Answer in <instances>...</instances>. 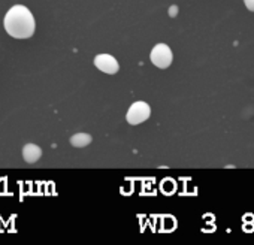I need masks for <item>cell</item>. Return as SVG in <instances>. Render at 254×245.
<instances>
[{
    "instance_id": "cell-1",
    "label": "cell",
    "mask_w": 254,
    "mask_h": 245,
    "mask_svg": "<svg viewBox=\"0 0 254 245\" xmlns=\"http://www.w3.org/2000/svg\"><path fill=\"white\" fill-rule=\"evenodd\" d=\"M5 30L14 39H29L35 35L36 21L30 9L24 5H14L5 15Z\"/></svg>"
},
{
    "instance_id": "cell-2",
    "label": "cell",
    "mask_w": 254,
    "mask_h": 245,
    "mask_svg": "<svg viewBox=\"0 0 254 245\" xmlns=\"http://www.w3.org/2000/svg\"><path fill=\"white\" fill-rule=\"evenodd\" d=\"M151 117V108L147 102L144 100H138L135 103L130 105L129 111L126 114V120L129 124L132 126H138L141 122L147 121Z\"/></svg>"
},
{
    "instance_id": "cell-3",
    "label": "cell",
    "mask_w": 254,
    "mask_h": 245,
    "mask_svg": "<svg viewBox=\"0 0 254 245\" xmlns=\"http://www.w3.org/2000/svg\"><path fill=\"white\" fill-rule=\"evenodd\" d=\"M150 60H151V63L156 67H159V69H168L172 64V60H174L172 50L166 44H157L151 50V53H150Z\"/></svg>"
},
{
    "instance_id": "cell-4",
    "label": "cell",
    "mask_w": 254,
    "mask_h": 245,
    "mask_svg": "<svg viewBox=\"0 0 254 245\" xmlns=\"http://www.w3.org/2000/svg\"><path fill=\"white\" fill-rule=\"evenodd\" d=\"M94 66L106 73V75H115L120 69V64L117 61V59L111 54H99L94 57Z\"/></svg>"
},
{
    "instance_id": "cell-5",
    "label": "cell",
    "mask_w": 254,
    "mask_h": 245,
    "mask_svg": "<svg viewBox=\"0 0 254 245\" xmlns=\"http://www.w3.org/2000/svg\"><path fill=\"white\" fill-rule=\"evenodd\" d=\"M42 157V150L36 144H26L23 147V159L27 163H36Z\"/></svg>"
},
{
    "instance_id": "cell-6",
    "label": "cell",
    "mask_w": 254,
    "mask_h": 245,
    "mask_svg": "<svg viewBox=\"0 0 254 245\" xmlns=\"http://www.w3.org/2000/svg\"><path fill=\"white\" fill-rule=\"evenodd\" d=\"M69 142H70V145H73L76 148H84L91 144V136L88 133H76L70 138Z\"/></svg>"
},
{
    "instance_id": "cell-7",
    "label": "cell",
    "mask_w": 254,
    "mask_h": 245,
    "mask_svg": "<svg viewBox=\"0 0 254 245\" xmlns=\"http://www.w3.org/2000/svg\"><path fill=\"white\" fill-rule=\"evenodd\" d=\"M244 5L248 11L254 12V0H244Z\"/></svg>"
},
{
    "instance_id": "cell-8",
    "label": "cell",
    "mask_w": 254,
    "mask_h": 245,
    "mask_svg": "<svg viewBox=\"0 0 254 245\" xmlns=\"http://www.w3.org/2000/svg\"><path fill=\"white\" fill-rule=\"evenodd\" d=\"M177 12H178V8H177V6H172V8H171V11H169V14H171L172 17H175V15H177Z\"/></svg>"
}]
</instances>
